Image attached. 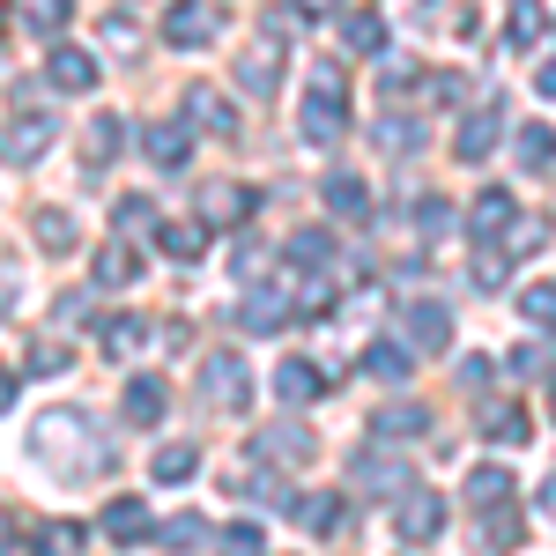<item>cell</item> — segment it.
<instances>
[{
  "label": "cell",
  "instance_id": "obj_1",
  "mask_svg": "<svg viewBox=\"0 0 556 556\" xmlns=\"http://www.w3.org/2000/svg\"><path fill=\"white\" fill-rule=\"evenodd\" d=\"M298 134L312 141V149H334V141L349 134V104H342V75H334V67H319L312 97L298 104Z\"/></svg>",
  "mask_w": 556,
  "mask_h": 556
},
{
  "label": "cell",
  "instance_id": "obj_2",
  "mask_svg": "<svg viewBox=\"0 0 556 556\" xmlns=\"http://www.w3.org/2000/svg\"><path fill=\"white\" fill-rule=\"evenodd\" d=\"M164 38H172L178 52H201V45L223 38V8H215V0H172V8H164Z\"/></svg>",
  "mask_w": 556,
  "mask_h": 556
},
{
  "label": "cell",
  "instance_id": "obj_3",
  "mask_svg": "<svg viewBox=\"0 0 556 556\" xmlns=\"http://www.w3.org/2000/svg\"><path fill=\"white\" fill-rule=\"evenodd\" d=\"M201 393H208L215 408H245V401H253V371H245V356H238V349H215L208 364H201Z\"/></svg>",
  "mask_w": 556,
  "mask_h": 556
},
{
  "label": "cell",
  "instance_id": "obj_4",
  "mask_svg": "<svg viewBox=\"0 0 556 556\" xmlns=\"http://www.w3.org/2000/svg\"><path fill=\"white\" fill-rule=\"evenodd\" d=\"M401 342L416 349V356H438V349L453 342V312H445V304H408V312H401Z\"/></svg>",
  "mask_w": 556,
  "mask_h": 556
},
{
  "label": "cell",
  "instance_id": "obj_5",
  "mask_svg": "<svg viewBox=\"0 0 556 556\" xmlns=\"http://www.w3.org/2000/svg\"><path fill=\"white\" fill-rule=\"evenodd\" d=\"M290 304H298V290H282V282L245 290V298H238V334H275V327L290 319Z\"/></svg>",
  "mask_w": 556,
  "mask_h": 556
},
{
  "label": "cell",
  "instance_id": "obj_6",
  "mask_svg": "<svg viewBox=\"0 0 556 556\" xmlns=\"http://www.w3.org/2000/svg\"><path fill=\"white\" fill-rule=\"evenodd\" d=\"M275 83H282V38H253L238 52V89L245 97H275Z\"/></svg>",
  "mask_w": 556,
  "mask_h": 556
},
{
  "label": "cell",
  "instance_id": "obj_7",
  "mask_svg": "<svg viewBox=\"0 0 556 556\" xmlns=\"http://www.w3.org/2000/svg\"><path fill=\"white\" fill-rule=\"evenodd\" d=\"M497 134H505V104H497V97H482L468 119H460V141H453V149H460V164H482V156L497 149Z\"/></svg>",
  "mask_w": 556,
  "mask_h": 556
},
{
  "label": "cell",
  "instance_id": "obj_8",
  "mask_svg": "<svg viewBox=\"0 0 556 556\" xmlns=\"http://www.w3.org/2000/svg\"><path fill=\"white\" fill-rule=\"evenodd\" d=\"M52 119H45V112H23V119H8V127H0V156H8V164H38L45 149H52Z\"/></svg>",
  "mask_w": 556,
  "mask_h": 556
},
{
  "label": "cell",
  "instance_id": "obj_9",
  "mask_svg": "<svg viewBox=\"0 0 556 556\" xmlns=\"http://www.w3.org/2000/svg\"><path fill=\"white\" fill-rule=\"evenodd\" d=\"M393 527H401L408 549H430V542L445 534V505H438L430 490H416V497H401V519H393Z\"/></svg>",
  "mask_w": 556,
  "mask_h": 556
},
{
  "label": "cell",
  "instance_id": "obj_10",
  "mask_svg": "<svg viewBox=\"0 0 556 556\" xmlns=\"http://www.w3.org/2000/svg\"><path fill=\"white\" fill-rule=\"evenodd\" d=\"M141 156H149L156 172H178V164L193 156V134L178 127V119H149V127H141Z\"/></svg>",
  "mask_w": 556,
  "mask_h": 556
},
{
  "label": "cell",
  "instance_id": "obj_11",
  "mask_svg": "<svg viewBox=\"0 0 556 556\" xmlns=\"http://www.w3.org/2000/svg\"><path fill=\"white\" fill-rule=\"evenodd\" d=\"M97 527H104V542H119V549H134V542H149V534H156V519H149L141 497H112Z\"/></svg>",
  "mask_w": 556,
  "mask_h": 556
},
{
  "label": "cell",
  "instance_id": "obj_12",
  "mask_svg": "<svg viewBox=\"0 0 556 556\" xmlns=\"http://www.w3.org/2000/svg\"><path fill=\"white\" fill-rule=\"evenodd\" d=\"M319 453V438L304 424H275V430H260V460H275V468H304Z\"/></svg>",
  "mask_w": 556,
  "mask_h": 556
},
{
  "label": "cell",
  "instance_id": "obj_13",
  "mask_svg": "<svg viewBox=\"0 0 556 556\" xmlns=\"http://www.w3.org/2000/svg\"><path fill=\"white\" fill-rule=\"evenodd\" d=\"M45 83H52V89H75V97H83V89H97V60H89L83 45H52V60H45Z\"/></svg>",
  "mask_w": 556,
  "mask_h": 556
},
{
  "label": "cell",
  "instance_id": "obj_14",
  "mask_svg": "<svg viewBox=\"0 0 556 556\" xmlns=\"http://www.w3.org/2000/svg\"><path fill=\"white\" fill-rule=\"evenodd\" d=\"M253 186H230V178H215V186H201V223H245L253 215Z\"/></svg>",
  "mask_w": 556,
  "mask_h": 556
},
{
  "label": "cell",
  "instance_id": "obj_15",
  "mask_svg": "<svg viewBox=\"0 0 556 556\" xmlns=\"http://www.w3.org/2000/svg\"><path fill=\"white\" fill-rule=\"evenodd\" d=\"M186 119H193L201 134H223V141L238 134V112H230V97H223V89H186Z\"/></svg>",
  "mask_w": 556,
  "mask_h": 556
},
{
  "label": "cell",
  "instance_id": "obj_16",
  "mask_svg": "<svg viewBox=\"0 0 556 556\" xmlns=\"http://www.w3.org/2000/svg\"><path fill=\"white\" fill-rule=\"evenodd\" d=\"M164 408H172V386L141 371V379L127 386V424H134V430H156V424H164Z\"/></svg>",
  "mask_w": 556,
  "mask_h": 556
},
{
  "label": "cell",
  "instance_id": "obj_17",
  "mask_svg": "<svg viewBox=\"0 0 556 556\" xmlns=\"http://www.w3.org/2000/svg\"><path fill=\"white\" fill-rule=\"evenodd\" d=\"M275 393H282L290 408H304V401H319V393H327V379H319V364H304V356H282V364H275Z\"/></svg>",
  "mask_w": 556,
  "mask_h": 556
},
{
  "label": "cell",
  "instance_id": "obj_18",
  "mask_svg": "<svg viewBox=\"0 0 556 556\" xmlns=\"http://www.w3.org/2000/svg\"><path fill=\"white\" fill-rule=\"evenodd\" d=\"M513 164H519V172H549V164H556V127L527 119V127L513 134Z\"/></svg>",
  "mask_w": 556,
  "mask_h": 556
},
{
  "label": "cell",
  "instance_id": "obj_19",
  "mask_svg": "<svg viewBox=\"0 0 556 556\" xmlns=\"http://www.w3.org/2000/svg\"><path fill=\"white\" fill-rule=\"evenodd\" d=\"M424 430H430L424 401H386L379 416H371V438H424Z\"/></svg>",
  "mask_w": 556,
  "mask_h": 556
},
{
  "label": "cell",
  "instance_id": "obj_20",
  "mask_svg": "<svg viewBox=\"0 0 556 556\" xmlns=\"http://www.w3.org/2000/svg\"><path fill=\"white\" fill-rule=\"evenodd\" d=\"M401 460H393V453H349V482H356V490H401Z\"/></svg>",
  "mask_w": 556,
  "mask_h": 556
},
{
  "label": "cell",
  "instance_id": "obj_21",
  "mask_svg": "<svg viewBox=\"0 0 556 556\" xmlns=\"http://www.w3.org/2000/svg\"><path fill=\"white\" fill-rule=\"evenodd\" d=\"M156 245H164V260L193 267V260L208 253V223H164V230H156Z\"/></svg>",
  "mask_w": 556,
  "mask_h": 556
},
{
  "label": "cell",
  "instance_id": "obj_22",
  "mask_svg": "<svg viewBox=\"0 0 556 556\" xmlns=\"http://www.w3.org/2000/svg\"><path fill=\"white\" fill-rule=\"evenodd\" d=\"M513 468H468V505H482V513H497V505H513Z\"/></svg>",
  "mask_w": 556,
  "mask_h": 556
},
{
  "label": "cell",
  "instance_id": "obj_23",
  "mask_svg": "<svg viewBox=\"0 0 556 556\" xmlns=\"http://www.w3.org/2000/svg\"><path fill=\"white\" fill-rule=\"evenodd\" d=\"M327 208L342 215V223H364V215H371V186L349 178V172H334V178H327Z\"/></svg>",
  "mask_w": 556,
  "mask_h": 556
},
{
  "label": "cell",
  "instance_id": "obj_24",
  "mask_svg": "<svg viewBox=\"0 0 556 556\" xmlns=\"http://www.w3.org/2000/svg\"><path fill=\"white\" fill-rule=\"evenodd\" d=\"M60 445H89V416H75V408L45 416V424H38V453H52V460H60Z\"/></svg>",
  "mask_w": 556,
  "mask_h": 556
},
{
  "label": "cell",
  "instance_id": "obj_25",
  "mask_svg": "<svg viewBox=\"0 0 556 556\" xmlns=\"http://www.w3.org/2000/svg\"><path fill=\"white\" fill-rule=\"evenodd\" d=\"M513 215H519V208H513V193H505V186H490V193H482V201L468 208V230H475V238H497Z\"/></svg>",
  "mask_w": 556,
  "mask_h": 556
},
{
  "label": "cell",
  "instance_id": "obj_26",
  "mask_svg": "<svg viewBox=\"0 0 556 556\" xmlns=\"http://www.w3.org/2000/svg\"><path fill=\"white\" fill-rule=\"evenodd\" d=\"M97 282H104V290H127V282H141V253L112 238V245L97 253Z\"/></svg>",
  "mask_w": 556,
  "mask_h": 556
},
{
  "label": "cell",
  "instance_id": "obj_27",
  "mask_svg": "<svg viewBox=\"0 0 556 556\" xmlns=\"http://www.w3.org/2000/svg\"><path fill=\"white\" fill-rule=\"evenodd\" d=\"M290 519H298L304 534H319V542H327V534H342V497H298Z\"/></svg>",
  "mask_w": 556,
  "mask_h": 556
},
{
  "label": "cell",
  "instance_id": "obj_28",
  "mask_svg": "<svg viewBox=\"0 0 556 556\" xmlns=\"http://www.w3.org/2000/svg\"><path fill=\"white\" fill-rule=\"evenodd\" d=\"M364 371H371V379H408V371H416V349L408 342H371L364 349Z\"/></svg>",
  "mask_w": 556,
  "mask_h": 556
},
{
  "label": "cell",
  "instance_id": "obj_29",
  "mask_svg": "<svg viewBox=\"0 0 556 556\" xmlns=\"http://www.w3.org/2000/svg\"><path fill=\"white\" fill-rule=\"evenodd\" d=\"M527 408H519V401H497V408H482V438H497V445H519V438H527Z\"/></svg>",
  "mask_w": 556,
  "mask_h": 556
},
{
  "label": "cell",
  "instance_id": "obj_30",
  "mask_svg": "<svg viewBox=\"0 0 556 556\" xmlns=\"http://www.w3.org/2000/svg\"><path fill=\"white\" fill-rule=\"evenodd\" d=\"M30 549L38 556H83V527L75 519H45L38 534H30Z\"/></svg>",
  "mask_w": 556,
  "mask_h": 556
},
{
  "label": "cell",
  "instance_id": "obj_31",
  "mask_svg": "<svg viewBox=\"0 0 556 556\" xmlns=\"http://www.w3.org/2000/svg\"><path fill=\"white\" fill-rule=\"evenodd\" d=\"M97 342H104V356H134V349L149 342V327H141L134 312H119V319H104V327H97Z\"/></svg>",
  "mask_w": 556,
  "mask_h": 556
},
{
  "label": "cell",
  "instance_id": "obj_32",
  "mask_svg": "<svg viewBox=\"0 0 556 556\" xmlns=\"http://www.w3.org/2000/svg\"><path fill=\"white\" fill-rule=\"evenodd\" d=\"M542 30H549L542 0H513V45H519V52H534V45H542Z\"/></svg>",
  "mask_w": 556,
  "mask_h": 556
},
{
  "label": "cell",
  "instance_id": "obj_33",
  "mask_svg": "<svg viewBox=\"0 0 556 556\" xmlns=\"http://www.w3.org/2000/svg\"><path fill=\"white\" fill-rule=\"evenodd\" d=\"M342 45H349V52H364V60H371V52L386 45V23H379V15H342Z\"/></svg>",
  "mask_w": 556,
  "mask_h": 556
},
{
  "label": "cell",
  "instance_id": "obj_34",
  "mask_svg": "<svg viewBox=\"0 0 556 556\" xmlns=\"http://www.w3.org/2000/svg\"><path fill=\"white\" fill-rule=\"evenodd\" d=\"M193 475H201V453L193 445H164L156 453V482H193Z\"/></svg>",
  "mask_w": 556,
  "mask_h": 556
},
{
  "label": "cell",
  "instance_id": "obj_35",
  "mask_svg": "<svg viewBox=\"0 0 556 556\" xmlns=\"http://www.w3.org/2000/svg\"><path fill=\"white\" fill-rule=\"evenodd\" d=\"M519 312H527V327H556V282H527Z\"/></svg>",
  "mask_w": 556,
  "mask_h": 556
},
{
  "label": "cell",
  "instance_id": "obj_36",
  "mask_svg": "<svg viewBox=\"0 0 556 556\" xmlns=\"http://www.w3.org/2000/svg\"><path fill=\"white\" fill-rule=\"evenodd\" d=\"M38 245H45V253H75V215L45 208L38 215Z\"/></svg>",
  "mask_w": 556,
  "mask_h": 556
},
{
  "label": "cell",
  "instance_id": "obj_37",
  "mask_svg": "<svg viewBox=\"0 0 556 556\" xmlns=\"http://www.w3.org/2000/svg\"><path fill=\"white\" fill-rule=\"evenodd\" d=\"M290 260H298V267H327V260H334V238H327V230H298V238H290Z\"/></svg>",
  "mask_w": 556,
  "mask_h": 556
},
{
  "label": "cell",
  "instance_id": "obj_38",
  "mask_svg": "<svg viewBox=\"0 0 556 556\" xmlns=\"http://www.w3.org/2000/svg\"><path fill=\"white\" fill-rule=\"evenodd\" d=\"M519 534H527V527L513 519V505H497V513L482 519V542H490V549H519Z\"/></svg>",
  "mask_w": 556,
  "mask_h": 556
},
{
  "label": "cell",
  "instance_id": "obj_39",
  "mask_svg": "<svg viewBox=\"0 0 556 556\" xmlns=\"http://www.w3.org/2000/svg\"><path fill=\"white\" fill-rule=\"evenodd\" d=\"M513 371H519V379H549V371H556L549 342H519V349H513Z\"/></svg>",
  "mask_w": 556,
  "mask_h": 556
},
{
  "label": "cell",
  "instance_id": "obj_40",
  "mask_svg": "<svg viewBox=\"0 0 556 556\" xmlns=\"http://www.w3.org/2000/svg\"><path fill=\"white\" fill-rule=\"evenodd\" d=\"M379 141L393 149V156H416V149H424V127H408V119H379Z\"/></svg>",
  "mask_w": 556,
  "mask_h": 556
},
{
  "label": "cell",
  "instance_id": "obj_41",
  "mask_svg": "<svg viewBox=\"0 0 556 556\" xmlns=\"http://www.w3.org/2000/svg\"><path fill=\"white\" fill-rule=\"evenodd\" d=\"M119 230H134V238L156 230V201H149V193H127V201H119Z\"/></svg>",
  "mask_w": 556,
  "mask_h": 556
},
{
  "label": "cell",
  "instance_id": "obj_42",
  "mask_svg": "<svg viewBox=\"0 0 556 556\" xmlns=\"http://www.w3.org/2000/svg\"><path fill=\"white\" fill-rule=\"evenodd\" d=\"M497 238H505L513 253H542V245H549V223H505Z\"/></svg>",
  "mask_w": 556,
  "mask_h": 556
},
{
  "label": "cell",
  "instance_id": "obj_43",
  "mask_svg": "<svg viewBox=\"0 0 556 556\" xmlns=\"http://www.w3.org/2000/svg\"><path fill=\"white\" fill-rule=\"evenodd\" d=\"M67 15H75V0H30V30H67Z\"/></svg>",
  "mask_w": 556,
  "mask_h": 556
},
{
  "label": "cell",
  "instance_id": "obj_44",
  "mask_svg": "<svg viewBox=\"0 0 556 556\" xmlns=\"http://www.w3.org/2000/svg\"><path fill=\"white\" fill-rule=\"evenodd\" d=\"M156 534H164L172 549H201V542H208V527H201V519H172V527H156Z\"/></svg>",
  "mask_w": 556,
  "mask_h": 556
},
{
  "label": "cell",
  "instance_id": "obj_45",
  "mask_svg": "<svg viewBox=\"0 0 556 556\" xmlns=\"http://www.w3.org/2000/svg\"><path fill=\"white\" fill-rule=\"evenodd\" d=\"M67 364H75V356H67L60 342H38V349H30V371H38V379H52V371H67Z\"/></svg>",
  "mask_w": 556,
  "mask_h": 556
},
{
  "label": "cell",
  "instance_id": "obj_46",
  "mask_svg": "<svg viewBox=\"0 0 556 556\" xmlns=\"http://www.w3.org/2000/svg\"><path fill=\"white\" fill-rule=\"evenodd\" d=\"M445 223H453V208H445L438 193H424V208H416V230H424V238H438Z\"/></svg>",
  "mask_w": 556,
  "mask_h": 556
},
{
  "label": "cell",
  "instance_id": "obj_47",
  "mask_svg": "<svg viewBox=\"0 0 556 556\" xmlns=\"http://www.w3.org/2000/svg\"><path fill=\"white\" fill-rule=\"evenodd\" d=\"M89 149H97V156H89V164H104V156H112V149H119V119H112V112H104V119H97V127H89Z\"/></svg>",
  "mask_w": 556,
  "mask_h": 556
},
{
  "label": "cell",
  "instance_id": "obj_48",
  "mask_svg": "<svg viewBox=\"0 0 556 556\" xmlns=\"http://www.w3.org/2000/svg\"><path fill=\"white\" fill-rule=\"evenodd\" d=\"M430 104H468V75H430Z\"/></svg>",
  "mask_w": 556,
  "mask_h": 556
},
{
  "label": "cell",
  "instance_id": "obj_49",
  "mask_svg": "<svg viewBox=\"0 0 556 556\" xmlns=\"http://www.w3.org/2000/svg\"><path fill=\"white\" fill-rule=\"evenodd\" d=\"M223 549H230V556H260V527H230Z\"/></svg>",
  "mask_w": 556,
  "mask_h": 556
},
{
  "label": "cell",
  "instance_id": "obj_50",
  "mask_svg": "<svg viewBox=\"0 0 556 556\" xmlns=\"http://www.w3.org/2000/svg\"><path fill=\"white\" fill-rule=\"evenodd\" d=\"M460 386H468V393H475V386H490V356H460Z\"/></svg>",
  "mask_w": 556,
  "mask_h": 556
},
{
  "label": "cell",
  "instance_id": "obj_51",
  "mask_svg": "<svg viewBox=\"0 0 556 556\" xmlns=\"http://www.w3.org/2000/svg\"><path fill=\"white\" fill-rule=\"evenodd\" d=\"M534 89H542V97H556V60H542V75H534Z\"/></svg>",
  "mask_w": 556,
  "mask_h": 556
},
{
  "label": "cell",
  "instance_id": "obj_52",
  "mask_svg": "<svg viewBox=\"0 0 556 556\" xmlns=\"http://www.w3.org/2000/svg\"><path fill=\"white\" fill-rule=\"evenodd\" d=\"M15 408V371H0V416Z\"/></svg>",
  "mask_w": 556,
  "mask_h": 556
},
{
  "label": "cell",
  "instance_id": "obj_53",
  "mask_svg": "<svg viewBox=\"0 0 556 556\" xmlns=\"http://www.w3.org/2000/svg\"><path fill=\"white\" fill-rule=\"evenodd\" d=\"M542 513L556 519V475H549V482H542Z\"/></svg>",
  "mask_w": 556,
  "mask_h": 556
},
{
  "label": "cell",
  "instance_id": "obj_54",
  "mask_svg": "<svg viewBox=\"0 0 556 556\" xmlns=\"http://www.w3.org/2000/svg\"><path fill=\"white\" fill-rule=\"evenodd\" d=\"M8 312H15V282H0V319H8Z\"/></svg>",
  "mask_w": 556,
  "mask_h": 556
},
{
  "label": "cell",
  "instance_id": "obj_55",
  "mask_svg": "<svg viewBox=\"0 0 556 556\" xmlns=\"http://www.w3.org/2000/svg\"><path fill=\"white\" fill-rule=\"evenodd\" d=\"M327 8H334V0H298V15H327Z\"/></svg>",
  "mask_w": 556,
  "mask_h": 556
},
{
  "label": "cell",
  "instance_id": "obj_56",
  "mask_svg": "<svg viewBox=\"0 0 556 556\" xmlns=\"http://www.w3.org/2000/svg\"><path fill=\"white\" fill-rule=\"evenodd\" d=\"M0 556H15V534H8V519H0Z\"/></svg>",
  "mask_w": 556,
  "mask_h": 556
},
{
  "label": "cell",
  "instance_id": "obj_57",
  "mask_svg": "<svg viewBox=\"0 0 556 556\" xmlns=\"http://www.w3.org/2000/svg\"><path fill=\"white\" fill-rule=\"evenodd\" d=\"M549 416H556V401H549Z\"/></svg>",
  "mask_w": 556,
  "mask_h": 556
}]
</instances>
